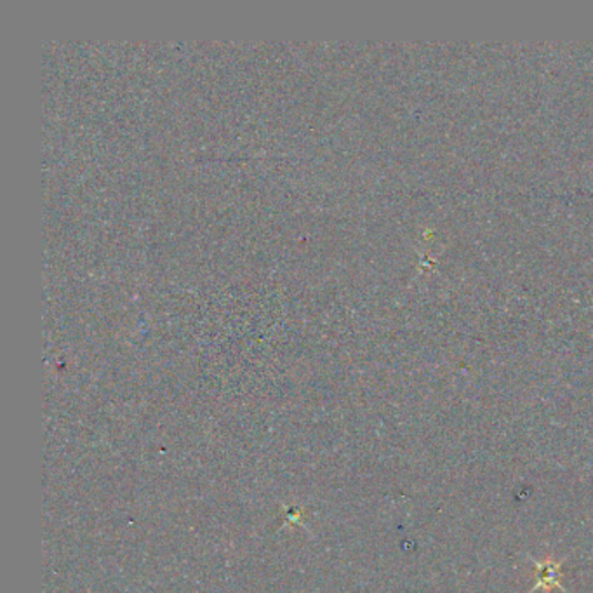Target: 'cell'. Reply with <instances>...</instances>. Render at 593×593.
I'll list each match as a JSON object with an SVG mask.
<instances>
[{"mask_svg":"<svg viewBox=\"0 0 593 593\" xmlns=\"http://www.w3.org/2000/svg\"><path fill=\"white\" fill-rule=\"evenodd\" d=\"M537 570H540V582L537 586H545V589H553V586L561 585V567L553 562H545V564H537Z\"/></svg>","mask_w":593,"mask_h":593,"instance_id":"1","label":"cell"}]
</instances>
